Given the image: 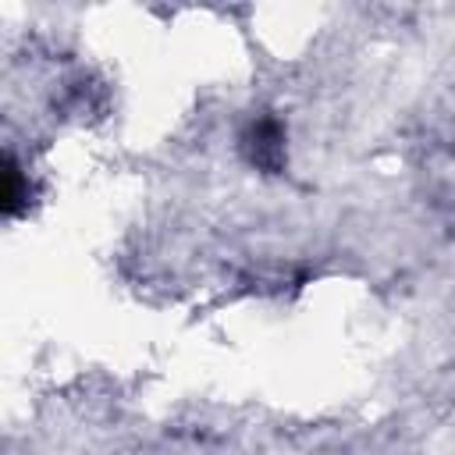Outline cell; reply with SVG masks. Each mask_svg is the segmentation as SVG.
<instances>
[{"label":"cell","instance_id":"obj_1","mask_svg":"<svg viewBox=\"0 0 455 455\" xmlns=\"http://www.w3.org/2000/svg\"><path fill=\"white\" fill-rule=\"evenodd\" d=\"M242 149L249 156L252 167H259L263 174H277L281 164H284V128L277 117L263 114L249 124L245 139H242Z\"/></svg>","mask_w":455,"mask_h":455},{"label":"cell","instance_id":"obj_2","mask_svg":"<svg viewBox=\"0 0 455 455\" xmlns=\"http://www.w3.org/2000/svg\"><path fill=\"white\" fill-rule=\"evenodd\" d=\"M25 196H28V185L21 178V167L14 164V156L7 153L4 156V217H14L21 206H25Z\"/></svg>","mask_w":455,"mask_h":455}]
</instances>
